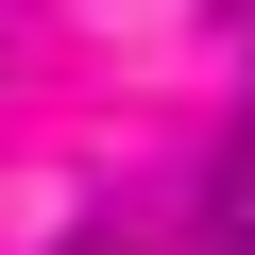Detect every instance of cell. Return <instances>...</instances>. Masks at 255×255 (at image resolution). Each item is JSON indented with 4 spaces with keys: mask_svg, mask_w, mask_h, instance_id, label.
<instances>
[{
    "mask_svg": "<svg viewBox=\"0 0 255 255\" xmlns=\"http://www.w3.org/2000/svg\"><path fill=\"white\" fill-rule=\"evenodd\" d=\"M238 255H255V221H238Z\"/></svg>",
    "mask_w": 255,
    "mask_h": 255,
    "instance_id": "obj_1",
    "label": "cell"
}]
</instances>
